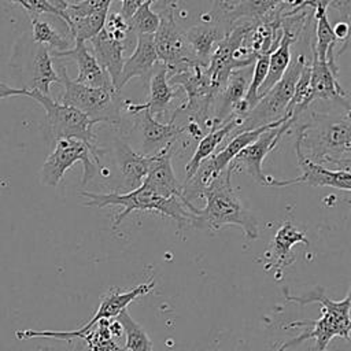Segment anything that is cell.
Here are the masks:
<instances>
[{
  "label": "cell",
  "instance_id": "1",
  "mask_svg": "<svg viewBox=\"0 0 351 351\" xmlns=\"http://www.w3.org/2000/svg\"><path fill=\"white\" fill-rule=\"evenodd\" d=\"M233 170L228 165L202 191L200 199H204V207L196 208L189 204L193 214L192 226L207 228L217 232L228 225H234L243 229L247 240L258 239V221L243 206L232 186Z\"/></svg>",
  "mask_w": 351,
  "mask_h": 351
},
{
  "label": "cell",
  "instance_id": "2",
  "mask_svg": "<svg viewBox=\"0 0 351 351\" xmlns=\"http://www.w3.org/2000/svg\"><path fill=\"white\" fill-rule=\"evenodd\" d=\"M284 295L287 300L296 302L299 306L317 302L321 304L322 314L318 319H303L288 324V328H303V332L293 339L284 341L277 351H287L289 347L298 346L306 340H314L315 351H326L328 344L336 336L343 337L346 341L350 340V292L341 300H332L325 295L324 288L317 285L314 289L304 295H291L288 291H285Z\"/></svg>",
  "mask_w": 351,
  "mask_h": 351
},
{
  "label": "cell",
  "instance_id": "3",
  "mask_svg": "<svg viewBox=\"0 0 351 351\" xmlns=\"http://www.w3.org/2000/svg\"><path fill=\"white\" fill-rule=\"evenodd\" d=\"M86 199L85 206L103 208L107 206H121L123 210L118 213L112 221V228L121 225V222L133 211H152L159 213L163 217H169L177 222L178 230L186 225H192L193 214L189 210V203L184 197H162L151 191L145 184L141 182L140 186L125 193L110 192V193H95L82 191L80 193Z\"/></svg>",
  "mask_w": 351,
  "mask_h": 351
},
{
  "label": "cell",
  "instance_id": "4",
  "mask_svg": "<svg viewBox=\"0 0 351 351\" xmlns=\"http://www.w3.org/2000/svg\"><path fill=\"white\" fill-rule=\"evenodd\" d=\"M11 96H27L38 101L45 110V122L51 137L56 141L59 138H77L90 147H97L93 133V126L97 123L84 112L74 107L62 104L51 96L43 95L32 88H11L0 82V100Z\"/></svg>",
  "mask_w": 351,
  "mask_h": 351
},
{
  "label": "cell",
  "instance_id": "5",
  "mask_svg": "<svg viewBox=\"0 0 351 351\" xmlns=\"http://www.w3.org/2000/svg\"><path fill=\"white\" fill-rule=\"evenodd\" d=\"M59 84L64 92L60 97V103L74 107L78 111L88 115L95 122H119V108L123 101L119 100V92L114 86L93 88L75 82L70 78L64 64H59Z\"/></svg>",
  "mask_w": 351,
  "mask_h": 351
},
{
  "label": "cell",
  "instance_id": "6",
  "mask_svg": "<svg viewBox=\"0 0 351 351\" xmlns=\"http://www.w3.org/2000/svg\"><path fill=\"white\" fill-rule=\"evenodd\" d=\"M104 149L90 147L77 138H59L55 141L53 151L47 156L40 170V181L45 186H56L66 171L75 163H82L81 184H88L96 174V165L100 170H106L101 163Z\"/></svg>",
  "mask_w": 351,
  "mask_h": 351
},
{
  "label": "cell",
  "instance_id": "7",
  "mask_svg": "<svg viewBox=\"0 0 351 351\" xmlns=\"http://www.w3.org/2000/svg\"><path fill=\"white\" fill-rule=\"evenodd\" d=\"M306 56L298 55L295 60H291L288 69L278 80L276 85H273L255 104V107L241 119L240 125L230 133L232 136L256 129L263 125H269L285 117V108L293 95V89L296 81L300 75L303 66L306 64ZM229 134V136H230Z\"/></svg>",
  "mask_w": 351,
  "mask_h": 351
},
{
  "label": "cell",
  "instance_id": "8",
  "mask_svg": "<svg viewBox=\"0 0 351 351\" xmlns=\"http://www.w3.org/2000/svg\"><path fill=\"white\" fill-rule=\"evenodd\" d=\"M167 81L171 86L181 88L186 95L185 104L177 110L184 111L189 121L196 122L203 130L207 126L210 130L213 121L211 108L214 107L219 89L211 84L206 67L200 64L185 67L169 74Z\"/></svg>",
  "mask_w": 351,
  "mask_h": 351
},
{
  "label": "cell",
  "instance_id": "9",
  "mask_svg": "<svg viewBox=\"0 0 351 351\" xmlns=\"http://www.w3.org/2000/svg\"><path fill=\"white\" fill-rule=\"evenodd\" d=\"M155 287V280L136 285L129 291H121L119 288L108 289L100 299L99 307L93 317L81 328L74 330H34V329H22L15 332V337L19 340H29L34 337H47L55 340H64L71 343L74 340H81V337L100 319H114L121 311L128 308V304L136 300L140 296L149 293Z\"/></svg>",
  "mask_w": 351,
  "mask_h": 351
},
{
  "label": "cell",
  "instance_id": "10",
  "mask_svg": "<svg viewBox=\"0 0 351 351\" xmlns=\"http://www.w3.org/2000/svg\"><path fill=\"white\" fill-rule=\"evenodd\" d=\"M158 60L167 69L169 74L189 66L199 64L174 18V8H163L159 12V26L152 34Z\"/></svg>",
  "mask_w": 351,
  "mask_h": 351
},
{
  "label": "cell",
  "instance_id": "11",
  "mask_svg": "<svg viewBox=\"0 0 351 351\" xmlns=\"http://www.w3.org/2000/svg\"><path fill=\"white\" fill-rule=\"evenodd\" d=\"M302 129V144L311 151V156L317 159L315 163L332 162L340 167L350 169L351 154V121L350 112H346L340 121H335L326 125L317 137L304 134V126ZM324 166V165H322Z\"/></svg>",
  "mask_w": 351,
  "mask_h": 351
},
{
  "label": "cell",
  "instance_id": "12",
  "mask_svg": "<svg viewBox=\"0 0 351 351\" xmlns=\"http://www.w3.org/2000/svg\"><path fill=\"white\" fill-rule=\"evenodd\" d=\"M302 129H298L295 151L298 166L302 171L299 177L289 180H278L271 176L266 177V186H289V185H311V186H330L344 192L351 191V174L350 170H332L319 163H315L308 158L302 148Z\"/></svg>",
  "mask_w": 351,
  "mask_h": 351
},
{
  "label": "cell",
  "instance_id": "13",
  "mask_svg": "<svg viewBox=\"0 0 351 351\" xmlns=\"http://www.w3.org/2000/svg\"><path fill=\"white\" fill-rule=\"evenodd\" d=\"M296 121L293 118H288L284 123L276 128H270L265 130L259 137L244 147L229 163L230 169L233 173L237 171H244L248 176H251L258 184L266 186V174H263V160L266 155L277 145V143L281 140V137L289 130V128L295 123Z\"/></svg>",
  "mask_w": 351,
  "mask_h": 351
},
{
  "label": "cell",
  "instance_id": "14",
  "mask_svg": "<svg viewBox=\"0 0 351 351\" xmlns=\"http://www.w3.org/2000/svg\"><path fill=\"white\" fill-rule=\"evenodd\" d=\"M255 23L256 22L252 21L233 23L229 32L215 44L206 67V73L211 84L219 90L226 85L230 74L236 70L233 63V53L243 44Z\"/></svg>",
  "mask_w": 351,
  "mask_h": 351
},
{
  "label": "cell",
  "instance_id": "15",
  "mask_svg": "<svg viewBox=\"0 0 351 351\" xmlns=\"http://www.w3.org/2000/svg\"><path fill=\"white\" fill-rule=\"evenodd\" d=\"M136 125L143 137V155H155L169 147H173L178 136L185 132V126L176 125V114L167 123L155 119L148 108L136 110Z\"/></svg>",
  "mask_w": 351,
  "mask_h": 351
},
{
  "label": "cell",
  "instance_id": "16",
  "mask_svg": "<svg viewBox=\"0 0 351 351\" xmlns=\"http://www.w3.org/2000/svg\"><path fill=\"white\" fill-rule=\"evenodd\" d=\"M337 66L325 60H319L313 53L310 63V85H308V104L317 99L339 101L346 110H350V99L347 92L337 81Z\"/></svg>",
  "mask_w": 351,
  "mask_h": 351
},
{
  "label": "cell",
  "instance_id": "17",
  "mask_svg": "<svg viewBox=\"0 0 351 351\" xmlns=\"http://www.w3.org/2000/svg\"><path fill=\"white\" fill-rule=\"evenodd\" d=\"M296 244L308 245L306 233L298 229L291 221L282 222L273 236L270 247L265 254V269H282L292 265L296 256L291 252V250Z\"/></svg>",
  "mask_w": 351,
  "mask_h": 351
},
{
  "label": "cell",
  "instance_id": "18",
  "mask_svg": "<svg viewBox=\"0 0 351 351\" xmlns=\"http://www.w3.org/2000/svg\"><path fill=\"white\" fill-rule=\"evenodd\" d=\"M51 56L58 58H71L78 69V75L74 80L78 84L93 86V88H103V86H112L111 80L107 71L97 63L93 53L86 48L85 43H74V47L66 51H49Z\"/></svg>",
  "mask_w": 351,
  "mask_h": 351
},
{
  "label": "cell",
  "instance_id": "19",
  "mask_svg": "<svg viewBox=\"0 0 351 351\" xmlns=\"http://www.w3.org/2000/svg\"><path fill=\"white\" fill-rule=\"evenodd\" d=\"M171 155L173 147L152 155V162L143 184L162 197H184L182 185L177 180L171 166Z\"/></svg>",
  "mask_w": 351,
  "mask_h": 351
},
{
  "label": "cell",
  "instance_id": "20",
  "mask_svg": "<svg viewBox=\"0 0 351 351\" xmlns=\"http://www.w3.org/2000/svg\"><path fill=\"white\" fill-rule=\"evenodd\" d=\"M136 41L137 43L134 52L123 60L121 77L117 86L118 92H121V89L134 77H141L145 81H149L151 71L158 62L152 34H137Z\"/></svg>",
  "mask_w": 351,
  "mask_h": 351
},
{
  "label": "cell",
  "instance_id": "21",
  "mask_svg": "<svg viewBox=\"0 0 351 351\" xmlns=\"http://www.w3.org/2000/svg\"><path fill=\"white\" fill-rule=\"evenodd\" d=\"M245 69L234 70L230 74L226 85L219 90L217 96V99L219 100V104L215 106L211 128L221 126L222 123L229 121L232 118L233 108L243 100L251 80V74H252V71L250 73Z\"/></svg>",
  "mask_w": 351,
  "mask_h": 351
},
{
  "label": "cell",
  "instance_id": "22",
  "mask_svg": "<svg viewBox=\"0 0 351 351\" xmlns=\"http://www.w3.org/2000/svg\"><path fill=\"white\" fill-rule=\"evenodd\" d=\"M90 44L93 47V56L97 63L107 71L114 89L117 90L118 81L121 77L123 66V51L126 44L115 40L104 29H101L95 37H92ZM118 92V90H117Z\"/></svg>",
  "mask_w": 351,
  "mask_h": 351
},
{
  "label": "cell",
  "instance_id": "23",
  "mask_svg": "<svg viewBox=\"0 0 351 351\" xmlns=\"http://www.w3.org/2000/svg\"><path fill=\"white\" fill-rule=\"evenodd\" d=\"M167 78L169 69L162 64V67L149 78V99L145 103H133L130 100H123V106L126 107V110L133 114L136 110L148 108L154 117L163 114L167 110L170 101L178 97L177 86H171Z\"/></svg>",
  "mask_w": 351,
  "mask_h": 351
},
{
  "label": "cell",
  "instance_id": "24",
  "mask_svg": "<svg viewBox=\"0 0 351 351\" xmlns=\"http://www.w3.org/2000/svg\"><path fill=\"white\" fill-rule=\"evenodd\" d=\"M117 163L125 180L126 192L136 189L145 178L152 162V155H143L134 152L125 141L117 140L115 144Z\"/></svg>",
  "mask_w": 351,
  "mask_h": 351
},
{
  "label": "cell",
  "instance_id": "25",
  "mask_svg": "<svg viewBox=\"0 0 351 351\" xmlns=\"http://www.w3.org/2000/svg\"><path fill=\"white\" fill-rule=\"evenodd\" d=\"M240 122H241V118L232 117L229 121H226L221 126L210 128V130L199 140V144H197L192 158L189 159V162L185 166V181H188L193 177L197 167L200 166V163L204 159L210 158L214 152H217L218 145L222 144V141L240 125Z\"/></svg>",
  "mask_w": 351,
  "mask_h": 351
},
{
  "label": "cell",
  "instance_id": "26",
  "mask_svg": "<svg viewBox=\"0 0 351 351\" xmlns=\"http://www.w3.org/2000/svg\"><path fill=\"white\" fill-rule=\"evenodd\" d=\"M229 32V29L222 27L217 23L208 25V23H202L197 26H192L189 30H186L185 38L192 49V53L196 59V62L207 67L211 52L215 47V44Z\"/></svg>",
  "mask_w": 351,
  "mask_h": 351
},
{
  "label": "cell",
  "instance_id": "27",
  "mask_svg": "<svg viewBox=\"0 0 351 351\" xmlns=\"http://www.w3.org/2000/svg\"><path fill=\"white\" fill-rule=\"evenodd\" d=\"M55 82L59 84V75L53 67V58L45 45H37L33 59L32 89L49 96V88Z\"/></svg>",
  "mask_w": 351,
  "mask_h": 351
},
{
  "label": "cell",
  "instance_id": "28",
  "mask_svg": "<svg viewBox=\"0 0 351 351\" xmlns=\"http://www.w3.org/2000/svg\"><path fill=\"white\" fill-rule=\"evenodd\" d=\"M314 18L317 19V26H315V45H311V52L319 59L325 60L333 66H337L335 62V55H333V48L337 43L332 25L328 19L326 10H318L314 11Z\"/></svg>",
  "mask_w": 351,
  "mask_h": 351
},
{
  "label": "cell",
  "instance_id": "29",
  "mask_svg": "<svg viewBox=\"0 0 351 351\" xmlns=\"http://www.w3.org/2000/svg\"><path fill=\"white\" fill-rule=\"evenodd\" d=\"M115 319L121 324L123 333L126 336L125 341V351H152L154 350V343L149 339L148 333L145 329L136 322L132 315L129 314L128 308L121 311Z\"/></svg>",
  "mask_w": 351,
  "mask_h": 351
},
{
  "label": "cell",
  "instance_id": "30",
  "mask_svg": "<svg viewBox=\"0 0 351 351\" xmlns=\"http://www.w3.org/2000/svg\"><path fill=\"white\" fill-rule=\"evenodd\" d=\"M33 27V41L37 45H45L49 51H66L71 48L73 38L62 36L49 22L40 19V16L29 15Z\"/></svg>",
  "mask_w": 351,
  "mask_h": 351
},
{
  "label": "cell",
  "instance_id": "31",
  "mask_svg": "<svg viewBox=\"0 0 351 351\" xmlns=\"http://www.w3.org/2000/svg\"><path fill=\"white\" fill-rule=\"evenodd\" d=\"M108 325L110 319H100L81 337L89 351H125L123 347H119L114 341Z\"/></svg>",
  "mask_w": 351,
  "mask_h": 351
},
{
  "label": "cell",
  "instance_id": "32",
  "mask_svg": "<svg viewBox=\"0 0 351 351\" xmlns=\"http://www.w3.org/2000/svg\"><path fill=\"white\" fill-rule=\"evenodd\" d=\"M152 1H144L133 15L126 21L130 33L137 34H154L159 26V14L151 8Z\"/></svg>",
  "mask_w": 351,
  "mask_h": 351
},
{
  "label": "cell",
  "instance_id": "33",
  "mask_svg": "<svg viewBox=\"0 0 351 351\" xmlns=\"http://www.w3.org/2000/svg\"><path fill=\"white\" fill-rule=\"evenodd\" d=\"M112 0H81L77 3H69V7L66 8V16L67 23L71 18H84L93 14H108L110 5Z\"/></svg>",
  "mask_w": 351,
  "mask_h": 351
},
{
  "label": "cell",
  "instance_id": "34",
  "mask_svg": "<svg viewBox=\"0 0 351 351\" xmlns=\"http://www.w3.org/2000/svg\"><path fill=\"white\" fill-rule=\"evenodd\" d=\"M11 3H15L21 5L29 15H41V14H51L53 16H58L62 19L64 23H67V16L66 12H60L56 8H53L47 0H10Z\"/></svg>",
  "mask_w": 351,
  "mask_h": 351
},
{
  "label": "cell",
  "instance_id": "35",
  "mask_svg": "<svg viewBox=\"0 0 351 351\" xmlns=\"http://www.w3.org/2000/svg\"><path fill=\"white\" fill-rule=\"evenodd\" d=\"M103 29L110 36H112L115 40L122 41L125 44H126V40H128V37L130 34L129 27H128V22H126V19L119 12H112V14L107 15Z\"/></svg>",
  "mask_w": 351,
  "mask_h": 351
},
{
  "label": "cell",
  "instance_id": "36",
  "mask_svg": "<svg viewBox=\"0 0 351 351\" xmlns=\"http://www.w3.org/2000/svg\"><path fill=\"white\" fill-rule=\"evenodd\" d=\"M121 1V15L128 21L133 12L144 3V1H148V0H119ZM152 1V0H151Z\"/></svg>",
  "mask_w": 351,
  "mask_h": 351
},
{
  "label": "cell",
  "instance_id": "37",
  "mask_svg": "<svg viewBox=\"0 0 351 351\" xmlns=\"http://www.w3.org/2000/svg\"><path fill=\"white\" fill-rule=\"evenodd\" d=\"M333 34L336 40L344 41L346 45H348V36H350V23L347 21H340L335 26H332Z\"/></svg>",
  "mask_w": 351,
  "mask_h": 351
},
{
  "label": "cell",
  "instance_id": "38",
  "mask_svg": "<svg viewBox=\"0 0 351 351\" xmlns=\"http://www.w3.org/2000/svg\"><path fill=\"white\" fill-rule=\"evenodd\" d=\"M180 0H152V3H155L160 10L163 8H174L177 7ZM239 0H217V4H221L223 7H230L234 3H237Z\"/></svg>",
  "mask_w": 351,
  "mask_h": 351
},
{
  "label": "cell",
  "instance_id": "39",
  "mask_svg": "<svg viewBox=\"0 0 351 351\" xmlns=\"http://www.w3.org/2000/svg\"><path fill=\"white\" fill-rule=\"evenodd\" d=\"M53 8H56L60 12H64L66 8L69 7V3L66 0H47Z\"/></svg>",
  "mask_w": 351,
  "mask_h": 351
},
{
  "label": "cell",
  "instance_id": "40",
  "mask_svg": "<svg viewBox=\"0 0 351 351\" xmlns=\"http://www.w3.org/2000/svg\"><path fill=\"white\" fill-rule=\"evenodd\" d=\"M73 351H82V347H81V344L80 343H77V346L74 347V350Z\"/></svg>",
  "mask_w": 351,
  "mask_h": 351
}]
</instances>
